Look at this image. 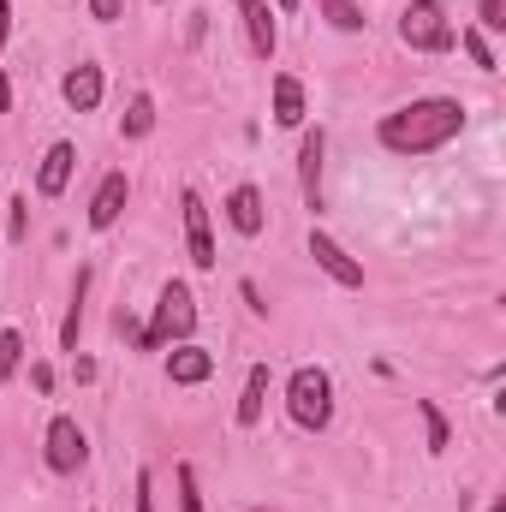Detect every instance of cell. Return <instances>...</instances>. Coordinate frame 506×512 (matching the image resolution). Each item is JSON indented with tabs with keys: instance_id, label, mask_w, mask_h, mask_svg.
I'll use <instances>...</instances> for the list:
<instances>
[{
	"instance_id": "6da1fadb",
	"label": "cell",
	"mask_w": 506,
	"mask_h": 512,
	"mask_svg": "<svg viewBox=\"0 0 506 512\" xmlns=\"http://www.w3.org/2000/svg\"><path fill=\"white\" fill-rule=\"evenodd\" d=\"M465 102L459 96H417V102H405V108H393V114H381V149L387 155H435V149H447L459 131H465Z\"/></svg>"
},
{
	"instance_id": "7a4b0ae2",
	"label": "cell",
	"mask_w": 506,
	"mask_h": 512,
	"mask_svg": "<svg viewBox=\"0 0 506 512\" xmlns=\"http://www.w3.org/2000/svg\"><path fill=\"white\" fill-rule=\"evenodd\" d=\"M197 334V298H191V286L185 280H167L161 286V298H155V310H149V322L137 328V352H167V346H179V340H191Z\"/></svg>"
},
{
	"instance_id": "3957f363",
	"label": "cell",
	"mask_w": 506,
	"mask_h": 512,
	"mask_svg": "<svg viewBox=\"0 0 506 512\" xmlns=\"http://www.w3.org/2000/svg\"><path fill=\"white\" fill-rule=\"evenodd\" d=\"M286 417L298 429H310V435H322L334 423V376L322 364H298L286 376Z\"/></svg>"
},
{
	"instance_id": "277c9868",
	"label": "cell",
	"mask_w": 506,
	"mask_h": 512,
	"mask_svg": "<svg viewBox=\"0 0 506 512\" xmlns=\"http://www.w3.org/2000/svg\"><path fill=\"white\" fill-rule=\"evenodd\" d=\"M399 42L411 54H453L459 48V24L447 18L441 0H405L399 12Z\"/></svg>"
},
{
	"instance_id": "5b68a950",
	"label": "cell",
	"mask_w": 506,
	"mask_h": 512,
	"mask_svg": "<svg viewBox=\"0 0 506 512\" xmlns=\"http://www.w3.org/2000/svg\"><path fill=\"white\" fill-rule=\"evenodd\" d=\"M42 459H48V471L54 477H72V471H84L90 465V435L78 429V417H54L48 423V435H42Z\"/></svg>"
},
{
	"instance_id": "8992f818",
	"label": "cell",
	"mask_w": 506,
	"mask_h": 512,
	"mask_svg": "<svg viewBox=\"0 0 506 512\" xmlns=\"http://www.w3.org/2000/svg\"><path fill=\"white\" fill-rule=\"evenodd\" d=\"M179 215H185V256H191V268L209 274V268L221 262V256H215V221H209V203H203L191 185L179 191Z\"/></svg>"
},
{
	"instance_id": "52a82bcc",
	"label": "cell",
	"mask_w": 506,
	"mask_h": 512,
	"mask_svg": "<svg viewBox=\"0 0 506 512\" xmlns=\"http://www.w3.org/2000/svg\"><path fill=\"white\" fill-rule=\"evenodd\" d=\"M322 161H328V131L310 126L298 143V197L310 215H322Z\"/></svg>"
},
{
	"instance_id": "ba28073f",
	"label": "cell",
	"mask_w": 506,
	"mask_h": 512,
	"mask_svg": "<svg viewBox=\"0 0 506 512\" xmlns=\"http://www.w3.org/2000/svg\"><path fill=\"white\" fill-rule=\"evenodd\" d=\"M310 256H316V268H322L334 286H346V292H358V286H364V262H358V256H346V245H340L334 233H322V227H316V233H310Z\"/></svg>"
},
{
	"instance_id": "9c48e42d",
	"label": "cell",
	"mask_w": 506,
	"mask_h": 512,
	"mask_svg": "<svg viewBox=\"0 0 506 512\" xmlns=\"http://www.w3.org/2000/svg\"><path fill=\"white\" fill-rule=\"evenodd\" d=\"M126 197H131V179H126V167H114V173H102V185L90 191V233H108L120 215H126Z\"/></svg>"
},
{
	"instance_id": "30bf717a",
	"label": "cell",
	"mask_w": 506,
	"mask_h": 512,
	"mask_svg": "<svg viewBox=\"0 0 506 512\" xmlns=\"http://www.w3.org/2000/svg\"><path fill=\"white\" fill-rule=\"evenodd\" d=\"M60 96H66V108H72V114H96V108H102V96H108L102 66H96V60H78V66L60 78Z\"/></svg>"
},
{
	"instance_id": "8fae6325",
	"label": "cell",
	"mask_w": 506,
	"mask_h": 512,
	"mask_svg": "<svg viewBox=\"0 0 506 512\" xmlns=\"http://www.w3.org/2000/svg\"><path fill=\"white\" fill-rule=\"evenodd\" d=\"M72 167H78V143H72V137L48 143V149H42V161H36V197H66Z\"/></svg>"
},
{
	"instance_id": "7c38bea8",
	"label": "cell",
	"mask_w": 506,
	"mask_h": 512,
	"mask_svg": "<svg viewBox=\"0 0 506 512\" xmlns=\"http://www.w3.org/2000/svg\"><path fill=\"white\" fill-rule=\"evenodd\" d=\"M239 24H245V48H251L256 60H274V48H280L274 6L268 0H239Z\"/></svg>"
},
{
	"instance_id": "4fadbf2b",
	"label": "cell",
	"mask_w": 506,
	"mask_h": 512,
	"mask_svg": "<svg viewBox=\"0 0 506 512\" xmlns=\"http://www.w3.org/2000/svg\"><path fill=\"white\" fill-rule=\"evenodd\" d=\"M215 376V352H203L197 340H179L173 352H167V382L173 387H197Z\"/></svg>"
},
{
	"instance_id": "5bb4252c",
	"label": "cell",
	"mask_w": 506,
	"mask_h": 512,
	"mask_svg": "<svg viewBox=\"0 0 506 512\" xmlns=\"http://www.w3.org/2000/svg\"><path fill=\"white\" fill-rule=\"evenodd\" d=\"M227 227H233L239 239H256V233L268 227V209H262V191H256V185H233V197H227Z\"/></svg>"
},
{
	"instance_id": "9a60e30c",
	"label": "cell",
	"mask_w": 506,
	"mask_h": 512,
	"mask_svg": "<svg viewBox=\"0 0 506 512\" xmlns=\"http://www.w3.org/2000/svg\"><path fill=\"white\" fill-rule=\"evenodd\" d=\"M274 126H286V131L304 126V84L292 72H274Z\"/></svg>"
},
{
	"instance_id": "2e32d148",
	"label": "cell",
	"mask_w": 506,
	"mask_h": 512,
	"mask_svg": "<svg viewBox=\"0 0 506 512\" xmlns=\"http://www.w3.org/2000/svg\"><path fill=\"white\" fill-rule=\"evenodd\" d=\"M262 405H268V364H251V376H245V393H239V411H233V423H239V429H256V423H262Z\"/></svg>"
},
{
	"instance_id": "e0dca14e",
	"label": "cell",
	"mask_w": 506,
	"mask_h": 512,
	"mask_svg": "<svg viewBox=\"0 0 506 512\" xmlns=\"http://www.w3.org/2000/svg\"><path fill=\"white\" fill-rule=\"evenodd\" d=\"M84 292H90V268H78V286H72V304L60 322V352H72V358H78V328H84Z\"/></svg>"
},
{
	"instance_id": "ac0fdd59",
	"label": "cell",
	"mask_w": 506,
	"mask_h": 512,
	"mask_svg": "<svg viewBox=\"0 0 506 512\" xmlns=\"http://www.w3.org/2000/svg\"><path fill=\"white\" fill-rule=\"evenodd\" d=\"M149 131H155V96H149V90H137V96L126 102L120 137H126V143H137V137H149Z\"/></svg>"
},
{
	"instance_id": "d6986e66",
	"label": "cell",
	"mask_w": 506,
	"mask_h": 512,
	"mask_svg": "<svg viewBox=\"0 0 506 512\" xmlns=\"http://www.w3.org/2000/svg\"><path fill=\"white\" fill-rule=\"evenodd\" d=\"M417 417H423V447H429V453H447V447H453V429H447L441 405H435V399H417Z\"/></svg>"
},
{
	"instance_id": "ffe728a7",
	"label": "cell",
	"mask_w": 506,
	"mask_h": 512,
	"mask_svg": "<svg viewBox=\"0 0 506 512\" xmlns=\"http://www.w3.org/2000/svg\"><path fill=\"white\" fill-rule=\"evenodd\" d=\"M316 12H322V18H328V24H334V30H340V36H358V30H364V24H370V18H364V6H358V0H316Z\"/></svg>"
},
{
	"instance_id": "44dd1931",
	"label": "cell",
	"mask_w": 506,
	"mask_h": 512,
	"mask_svg": "<svg viewBox=\"0 0 506 512\" xmlns=\"http://www.w3.org/2000/svg\"><path fill=\"white\" fill-rule=\"evenodd\" d=\"M459 48L471 54V66H477V72H501V60H495V48H489V36H483L477 24H471V30H459Z\"/></svg>"
},
{
	"instance_id": "7402d4cb",
	"label": "cell",
	"mask_w": 506,
	"mask_h": 512,
	"mask_svg": "<svg viewBox=\"0 0 506 512\" xmlns=\"http://www.w3.org/2000/svg\"><path fill=\"white\" fill-rule=\"evenodd\" d=\"M24 370V334L18 328H0V382H12Z\"/></svg>"
},
{
	"instance_id": "603a6c76",
	"label": "cell",
	"mask_w": 506,
	"mask_h": 512,
	"mask_svg": "<svg viewBox=\"0 0 506 512\" xmlns=\"http://www.w3.org/2000/svg\"><path fill=\"white\" fill-rule=\"evenodd\" d=\"M173 489H179V512H203V489H197V465H179V471H173Z\"/></svg>"
},
{
	"instance_id": "cb8c5ba5",
	"label": "cell",
	"mask_w": 506,
	"mask_h": 512,
	"mask_svg": "<svg viewBox=\"0 0 506 512\" xmlns=\"http://www.w3.org/2000/svg\"><path fill=\"white\" fill-rule=\"evenodd\" d=\"M0 221H6V239H24V233H30V197H12V203L0 209Z\"/></svg>"
},
{
	"instance_id": "d4e9b609",
	"label": "cell",
	"mask_w": 506,
	"mask_h": 512,
	"mask_svg": "<svg viewBox=\"0 0 506 512\" xmlns=\"http://www.w3.org/2000/svg\"><path fill=\"white\" fill-rule=\"evenodd\" d=\"M477 30H506V0H477Z\"/></svg>"
},
{
	"instance_id": "484cf974",
	"label": "cell",
	"mask_w": 506,
	"mask_h": 512,
	"mask_svg": "<svg viewBox=\"0 0 506 512\" xmlns=\"http://www.w3.org/2000/svg\"><path fill=\"white\" fill-rule=\"evenodd\" d=\"M90 18L96 24H120L126 18V0H90Z\"/></svg>"
},
{
	"instance_id": "4316f807",
	"label": "cell",
	"mask_w": 506,
	"mask_h": 512,
	"mask_svg": "<svg viewBox=\"0 0 506 512\" xmlns=\"http://www.w3.org/2000/svg\"><path fill=\"white\" fill-rule=\"evenodd\" d=\"M149 489H155V477L137 471V501H131V512H155V495H149Z\"/></svg>"
},
{
	"instance_id": "83f0119b",
	"label": "cell",
	"mask_w": 506,
	"mask_h": 512,
	"mask_svg": "<svg viewBox=\"0 0 506 512\" xmlns=\"http://www.w3.org/2000/svg\"><path fill=\"white\" fill-rule=\"evenodd\" d=\"M30 387H36V393H54V370H48V364H30Z\"/></svg>"
},
{
	"instance_id": "f1b7e54d",
	"label": "cell",
	"mask_w": 506,
	"mask_h": 512,
	"mask_svg": "<svg viewBox=\"0 0 506 512\" xmlns=\"http://www.w3.org/2000/svg\"><path fill=\"white\" fill-rule=\"evenodd\" d=\"M239 298H245V304H251L256 316H268V304H262V292H256V280H239Z\"/></svg>"
},
{
	"instance_id": "f546056e",
	"label": "cell",
	"mask_w": 506,
	"mask_h": 512,
	"mask_svg": "<svg viewBox=\"0 0 506 512\" xmlns=\"http://www.w3.org/2000/svg\"><path fill=\"white\" fill-rule=\"evenodd\" d=\"M6 42H12V0H0V54H6Z\"/></svg>"
},
{
	"instance_id": "4dcf8cb0",
	"label": "cell",
	"mask_w": 506,
	"mask_h": 512,
	"mask_svg": "<svg viewBox=\"0 0 506 512\" xmlns=\"http://www.w3.org/2000/svg\"><path fill=\"white\" fill-rule=\"evenodd\" d=\"M72 376L78 382H96V358H72Z\"/></svg>"
},
{
	"instance_id": "1f68e13d",
	"label": "cell",
	"mask_w": 506,
	"mask_h": 512,
	"mask_svg": "<svg viewBox=\"0 0 506 512\" xmlns=\"http://www.w3.org/2000/svg\"><path fill=\"white\" fill-rule=\"evenodd\" d=\"M6 108H12V84L0 78V114H6Z\"/></svg>"
},
{
	"instance_id": "d6a6232c",
	"label": "cell",
	"mask_w": 506,
	"mask_h": 512,
	"mask_svg": "<svg viewBox=\"0 0 506 512\" xmlns=\"http://www.w3.org/2000/svg\"><path fill=\"white\" fill-rule=\"evenodd\" d=\"M274 12H298V0H274Z\"/></svg>"
},
{
	"instance_id": "836d02e7",
	"label": "cell",
	"mask_w": 506,
	"mask_h": 512,
	"mask_svg": "<svg viewBox=\"0 0 506 512\" xmlns=\"http://www.w3.org/2000/svg\"><path fill=\"white\" fill-rule=\"evenodd\" d=\"M245 512H268V507H245Z\"/></svg>"
},
{
	"instance_id": "e575fe53",
	"label": "cell",
	"mask_w": 506,
	"mask_h": 512,
	"mask_svg": "<svg viewBox=\"0 0 506 512\" xmlns=\"http://www.w3.org/2000/svg\"><path fill=\"white\" fill-rule=\"evenodd\" d=\"M0 239H6V221H0Z\"/></svg>"
},
{
	"instance_id": "d590c367",
	"label": "cell",
	"mask_w": 506,
	"mask_h": 512,
	"mask_svg": "<svg viewBox=\"0 0 506 512\" xmlns=\"http://www.w3.org/2000/svg\"><path fill=\"white\" fill-rule=\"evenodd\" d=\"M155 6H167V0H155Z\"/></svg>"
}]
</instances>
